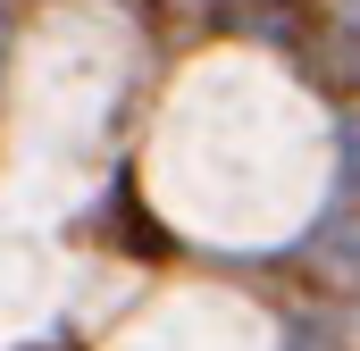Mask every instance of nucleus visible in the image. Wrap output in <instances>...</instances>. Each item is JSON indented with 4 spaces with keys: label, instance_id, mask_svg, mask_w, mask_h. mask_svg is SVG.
<instances>
[{
    "label": "nucleus",
    "instance_id": "1",
    "mask_svg": "<svg viewBox=\"0 0 360 351\" xmlns=\"http://www.w3.org/2000/svg\"><path fill=\"white\" fill-rule=\"evenodd\" d=\"M117 351H269V326H260L243 301L184 293V301H160Z\"/></svg>",
    "mask_w": 360,
    "mask_h": 351
}]
</instances>
